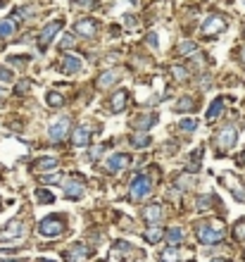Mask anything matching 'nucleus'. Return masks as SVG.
<instances>
[{"label": "nucleus", "instance_id": "17", "mask_svg": "<svg viewBox=\"0 0 245 262\" xmlns=\"http://www.w3.org/2000/svg\"><path fill=\"white\" fill-rule=\"evenodd\" d=\"M155 122H157V114H152V112H150V114H140L134 124H136V131H148Z\"/></svg>", "mask_w": 245, "mask_h": 262}, {"label": "nucleus", "instance_id": "5", "mask_svg": "<svg viewBox=\"0 0 245 262\" xmlns=\"http://www.w3.org/2000/svg\"><path fill=\"white\" fill-rule=\"evenodd\" d=\"M236 138H238V129H236L233 124H226L217 134V146L221 148V150H229V148H233Z\"/></svg>", "mask_w": 245, "mask_h": 262}, {"label": "nucleus", "instance_id": "4", "mask_svg": "<svg viewBox=\"0 0 245 262\" xmlns=\"http://www.w3.org/2000/svg\"><path fill=\"white\" fill-rule=\"evenodd\" d=\"M27 236V226L22 220H12L5 229H0V241H19Z\"/></svg>", "mask_w": 245, "mask_h": 262}, {"label": "nucleus", "instance_id": "2", "mask_svg": "<svg viewBox=\"0 0 245 262\" xmlns=\"http://www.w3.org/2000/svg\"><path fill=\"white\" fill-rule=\"evenodd\" d=\"M62 231H65V222H62V217L50 215V217H43V220L38 222V234L41 236L53 238V236H60Z\"/></svg>", "mask_w": 245, "mask_h": 262}, {"label": "nucleus", "instance_id": "29", "mask_svg": "<svg viewBox=\"0 0 245 262\" xmlns=\"http://www.w3.org/2000/svg\"><path fill=\"white\" fill-rule=\"evenodd\" d=\"M233 236H236L238 241H245V220H241L233 226Z\"/></svg>", "mask_w": 245, "mask_h": 262}, {"label": "nucleus", "instance_id": "19", "mask_svg": "<svg viewBox=\"0 0 245 262\" xmlns=\"http://www.w3.org/2000/svg\"><path fill=\"white\" fill-rule=\"evenodd\" d=\"M181 241H183V231H181L178 226H172V229L167 231V243H169L172 248H178Z\"/></svg>", "mask_w": 245, "mask_h": 262}, {"label": "nucleus", "instance_id": "36", "mask_svg": "<svg viewBox=\"0 0 245 262\" xmlns=\"http://www.w3.org/2000/svg\"><path fill=\"white\" fill-rule=\"evenodd\" d=\"M172 72H174V76H176L178 81H186V69L183 67H174Z\"/></svg>", "mask_w": 245, "mask_h": 262}, {"label": "nucleus", "instance_id": "24", "mask_svg": "<svg viewBox=\"0 0 245 262\" xmlns=\"http://www.w3.org/2000/svg\"><path fill=\"white\" fill-rule=\"evenodd\" d=\"M195 108V103H193L191 98H181L176 103V112H191Z\"/></svg>", "mask_w": 245, "mask_h": 262}, {"label": "nucleus", "instance_id": "6", "mask_svg": "<svg viewBox=\"0 0 245 262\" xmlns=\"http://www.w3.org/2000/svg\"><path fill=\"white\" fill-rule=\"evenodd\" d=\"M60 29H62V22H57V19H55V22H48V24L43 27L41 36H38V45H41L43 50L50 45V41L57 36V31H60Z\"/></svg>", "mask_w": 245, "mask_h": 262}, {"label": "nucleus", "instance_id": "9", "mask_svg": "<svg viewBox=\"0 0 245 262\" xmlns=\"http://www.w3.org/2000/svg\"><path fill=\"white\" fill-rule=\"evenodd\" d=\"M98 22L96 19H81V22H76V27H74V31L76 34H81V36H86V38H93L98 34Z\"/></svg>", "mask_w": 245, "mask_h": 262}, {"label": "nucleus", "instance_id": "8", "mask_svg": "<svg viewBox=\"0 0 245 262\" xmlns=\"http://www.w3.org/2000/svg\"><path fill=\"white\" fill-rule=\"evenodd\" d=\"M131 165V155H126V152H114L112 157L107 160V172H112V174H117V172H122V169H126V167Z\"/></svg>", "mask_w": 245, "mask_h": 262}, {"label": "nucleus", "instance_id": "34", "mask_svg": "<svg viewBox=\"0 0 245 262\" xmlns=\"http://www.w3.org/2000/svg\"><path fill=\"white\" fill-rule=\"evenodd\" d=\"M14 79V74L10 72V69H5V67H0V83H10Z\"/></svg>", "mask_w": 245, "mask_h": 262}, {"label": "nucleus", "instance_id": "11", "mask_svg": "<svg viewBox=\"0 0 245 262\" xmlns=\"http://www.w3.org/2000/svg\"><path fill=\"white\" fill-rule=\"evenodd\" d=\"M65 258H67V262H83L88 258V248H86L83 243H74V246L65 253Z\"/></svg>", "mask_w": 245, "mask_h": 262}, {"label": "nucleus", "instance_id": "20", "mask_svg": "<svg viewBox=\"0 0 245 262\" xmlns=\"http://www.w3.org/2000/svg\"><path fill=\"white\" fill-rule=\"evenodd\" d=\"M117 79H119V72H117V69H109V72H105V74H100L98 86H100V88H107V86H112Z\"/></svg>", "mask_w": 245, "mask_h": 262}, {"label": "nucleus", "instance_id": "23", "mask_svg": "<svg viewBox=\"0 0 245 262\" xmlns=\"http://www.w3.org/2000/svg\"><path fill=\"white\" fill-rule=\"evenodd\" d=\"M12 34H14L12 19H0V38H10Z\"/></svg>", "mask_w": 245, "mask_h": 262}, {"label": "nucleus", "instance_id": "31", "mask_svg": "<svg viewBox=\"0 0 245 262\" xmlns=\"http://www.w3.org/2000/svg\"><path fill=\"white\" fill-rule=\"evenodd\" d=\"M36 198H38V203H53V200H55L53 193H50V191H43V188L36 191Z\"/></svg>", "mask_w": 245, "mask_h": 262}, {"label": "nucleus", "instance_id": "39", "mask_svg": "<svg viewBox=\"0 0 245 262\" xmlns=\"http://www.w3.org/2000/svg\"><path fill=\"white\" fill-rule=\"evenodd\" d=\"M174 258H176V253H174V248H172V250H167V253H162V260H167V262H169V260H174Z\"/></svg>", "mask_w": 245, "mask_h": 262}, {"label": "nucleus", "instance_id": "28", "mask_svg": "<svg viewBox=\"0 0 245 262\" xmlns=\"http://www.w3.org/2000/svg\"><path fill=\"white\" fill-rule=\"evenodd\" d=\"M148 143H150L148 134H136V136H134V146H136V148H145Z\"/></svg>", "mask_w": 245, "mask_h": 262}, {"label": "nucleus", "instance_id": "46", "mask_svg": "<svg viewBox=\"0 0 245 262\" xmlns=\"http://www.w3.org/2000/svg\"><path fill=\"white\" fill-rule=\"evenodd\" d=\"M38 262H55V260H38Z\"/></svg>", "mask_w": 245, "mask_h": 262}, {"label": "nucleus", "instance_id": "14", "mask_svg": "<svg viewBox=\"0 0 245 262\" xmlns=\"http://www.w3.org/2000/svg\"><path fill=\"white\" fill-rule=\"evenodd\" d=\"M62 69L67 72V74H76V72H81L83 69V62L79 60V57H74V55H62Z\"/></svg>", "mask_w": 245, "mask_h": 262}, {"label": "nucleus", "instance_id": "35", "mask_svg": "<svg viewBox=\"0 0 245 262\" xmlns=\"http://www.w3.org/2000/svg\"><path fill=\"white\" fill-rule=\"evenodd\" d=\"M71 45H74V34H67L60 38V48H71Z\"/></svg>", "mask_w": 245, "mask_h": 262}, {"label": "nucleus", "instance_id": "22", "mask_svg": "<svg viewBox=\"0 0 245 262\" xmlns=\"http://www.w3.org/2000/svg\"><path fill=\"white\" fill-rule=\"evenodd\" d=\"M126 91H119V93H114V98H112V112H122L124 108H126Z\"/></svg>", "mask_w": 245, "mask_h": 262}, {"label": "nucleus", "instance_id": "7", "mask_svg": "<svg viewBox=\"0 0 245 262\" xmlns=\"http://www.w3.org/2000/svg\"><path fill=\"white\" fill-rule=\"evenodd\" d=\"M69 134V119L67 117H60V119H55L50 129H48V136L53 138V141H65Z\"/></svg>", "mask_w": 245, "mask_h": 262}, {"label": "nucleus", "instance_id": "10", "mask_svg": "<svg viewBox=\"0 0 245 262\" xmlns=\"http://www.w3.org/2000/svg\"><path fill=\"white\" fill-rule=\"evenodd\" d=\"M224 29H226V22L221 17H210L203 24V34L205 36H214V34H221Z\"/></svg>", "mask_w": 245, "mask_h": 262}, {"label": "nucleus", "instance_id": "16", "mask_svg": "<svg viewBox=\"0 0 245 262\" xmlns=\"http://www.w3.org/2000/svg\"><path fill=\"white\" fill-rule=\"evenodd\" d=\"M224 184L229 186V191H233V195L238 198V200H243V188H241V181L236 179V177H231V174H224Z\"/></svg>", "mask_w": 245, "mask_h": 262}, {"label": "nucleus", "instance_id": "40", "mask_svg": "<svg viewBox=\"0 0 245 262\" xmlns=\"http://www.w3.org/2000/svg\"><path fill=\"white\" fill-rule=\"evenodd\" d=\"M27 88H29V83H27V81H24V83H19V86H17V93H24Z\"/></svg>", "mask_w": 245, "mask_h": 262}, {"label": "nucleus", "instance_id": "32", "mask_svg": "<svg viewBox=\"0 0 245 262\" xmlns=\"http://www.w3.org/2000/svg\"><path fill=\"white\" fill-rule=\"evenodd\" d=\"M214 200H217L214 195H203V198H198V210H207L210 203H214Z\"/></svg>", "mask_w": 245, "mask_h": 262}, {"label": "nucleus", "instance_id": "27", "mask_svg": "<svg viewBox=\"0 0 245 262\" xmlns=\"http://www.w3.org/2000/svg\"><path fill=\"white\" fill-rule=\"evenodd\" d=\"M48 105H53V108H60V105H65V98L60 96V93H48Z\"/></svg>", "mask_w": 245, "mask_h": 262}, {"label": "nucleus", "instance_id": "33", "mask_svg": "<svg viewBox=\"0 0 245 262\" xmlns=\"http://www.w3.org/2000/svg\"><path fill=\"white\" fill-rule=\"evenodd\" d=\"M31 12H34V7H17V10H14L17 19H29V17H31Z\"/></svg>", "mask_w": 245, "mask_h": 262}, {"label": "nucleus", "instance_id": "44", "mask_svg": "<svg viewBox=\"0 0 245 262\" xmlns=\"http://www.w3.org/2000/svg\"><path fill=\"white\" fill-rule=\"evenodd\" d=\"M241 162H243V165H245V152H243V155H241Z\"/></svg>", "mask_w": 245, "mask_h": 262}, {"label": "nucleus", "instance_id": "42", "mask_svg": "<svg viewBox=\"0 0 245 262\" xmlns=\"http://www.w3.org/2000/svg\"><path fill=\"white\" fill-rule=\"evenodd\" d=\"M210 262H229V260H221V258H217V260H210Z\"/></svg>", "mask_w": 245, "mask_h": 262}, {"label": "nucleus", "instance_id": "37", "mask_svg": "<svg viewBox=\"0 0 245 262\" xmlns=\"http://www.w3.org/2000/svg\"><path fill=\"white\" fill-rule=\"evenodd\" d=\"M114 250H117V253H129V243H126V241H117V246H114Z\"/></svg>", "mask_w": 245, "mask_h": 262}, {"label": "nucleus", "instance_id": "15", "mask_svg": "<svg viewBox=\"0 0 245 262\" xmlns=\"http://www.w3.org/2000/svg\"><path fill=\"white\" fill-rule=\"evenodd\" d=\"M65 195L71 198V200H79V198L83 195V184L79 179H69L67 186H65Z\"/></svg>", "mask_w": 245, "mask_h": 262}, {"label": "nucleus", "instance_id": "18", "mask_svg": "<svg viewBox=\"0 0 245 262\" xmlns=\"http://www.w3.org/2000/svg\"><path fill=\"white\" fill-rule=\"evenodd\" d=\"M221 112H224V98H217L212 105H210V110H207V119L210 122H214L221 117Z\"/></svg>", "mask_w": 245, "mask_h": 262}, {"label": "nucleus", "instance_id": "43", "mask_svg": "<svg viewBox=\"0 0 245 262\" xmlns=\"http://www.w3.org/2000/svg\"><path fill=\"white\" fill-rule=\"evenodd\" d=\"M0 262H22V260H0Z\"/></svg>", "mask_w": 245, "mask_h": 262}, {"label": "nucleus", "instance_id": "25", "mask_svg": "<svg viewBox=\"0 0 245 262\" xmlns=\"http://www.w3.org/2000/svg\"><path fill=\"white\" fill-rule=\"evenodd\" d=\"M160 238H162V229H160V226H152L148 234H145V241H148V243H157Z\"/></svg>", "mask_w": 245, "mask_h": 262}, {"label": "nucleus", "instance_id": "45", "mask_svg": "<svg viewBox=\"0 0 245 262\" xmlns=\"http://www.w3.org/2000/svg\"><path fill=\"white\" fill-rule=\"evenodd\" d=\"M241 57H243V62H245V48H243V53H241Z\"/></svg>", "mask_w": 245, "mask_h": 262}, {"label": "nucleus", "instance_id": "38", "mask_svg": "<svg viewBox=\"0 0 245 262\" xmlns=\"http://www.w3.org/2000/svg\"><path fill=\"white\" fill-rule=\"evenodd\" d=\"M76 5L88 10V7H96V0H76Z\"/></svg>", "mask_w": 245, "mask_h": 262}, {"label": "nucleus", "instance_id": "26", "mask_svg": "<svg viewBox=\"0 0 245 262\" xmlns=\"http://www.w3.org/2000/svg\"><path fill=\"white\" fill-rule=\"evenodd\" d=\"M176 50H178V55H191V53H195V50H198V45L188 41V43H181Z\"/></svg>", "mask_w": 245, "mask_h": 262}, {"label": "nucleus", "instance_id": "30", "mask_svg": "<svg viewBox=\"0 0 245 262\" xmlns=\"http://www.w3.org/2000/svg\"><path fill=\"white\" fill-rule=\"evenodd\" d=\"M178 129H183V131H188V134H191V131L198 129V119H183V122L178 124Z\"/></svg>", "mask_w": 245, "mask_h": 262}, {"label": "nucleus", "instance_id": "41", "mask_svg": "<svg viewBox=\"0 0 245 262\" xmlns=\"http://www.w3.org/2000/svg\"><path fill=\"white\" fill-rule=\"evenodd\" d=\"M2 98H5V88H0V100H2Z\"/></svg>", "mask_w": 245, "mask_h": 262}, {"label": "nucleus", "instance_id": "3", "mask_svg": "<svg viewBox=\"0 0 245 262\" xmlns=\"http://www.w3.org/2000/svg\"><path fill=\"white\" fill-rule=\"evenodd\" d=\"M150 191H152V181H150V177L148 174H138L136 179L131 181V191H129V195H131V200H143Z\"/></svg>", "mask_w": 245, "mask_h": 262}, {"label": "nucleus", "instance_id": "21", "mask_svg": "<svg viewBox=\"0 0 245 262\" xmlns=\"http://www.w3.org/2000/svg\"><path fill=\"white\" fill-rule=\"evenodd\" d=\"M34 167L38 169V172H53L55 167H57V157H41V160H36Z\"/></svg>", "mask_w": 245, "mask_h": 262}, {"label": "nucleus", "instance_id": "12", "mask_svg": "<svg viewBox=\"0 0 245 262\" xmlns=\"http://www.w3.org/2000/svg\"><path fill=\"white\" fill-rule=\"evenodd\" d=\"M143 217H145V222H148V224L157 226V222L162 220V205H157V203H150V205H145V210H143Z\"/></svg>", "mask_w": 245, "mask_h": 262}, {"label": "nucleus", "instance_id": "1", "mask_svg": "<svg viewBox=\"0 0 245 262\" xmlns=\"http://www.w3.org/2000/svg\"><path fill=\"white\" fill-rule=\"evenodd\" d=\"M195 234L200 238V243H219L224 238V226L219 222H203L195 229Z\"/></svg>", "mask_w": 245, "mask_h": 262}, {"label": "nucleus", "instance_id": "13", "mask_svg": "<svg viewBox=\"0 0 245 262\" xmlns=\"http://www.w3.org/2000/svg\"><path fill=\"white\" fill-rule=\"evenodd\" d=\"M71 141H74V146H76V148H86V146L91 143V129H86V126H76Z\"/></svg>", "mask_w": 245, "mask_h": 262}]
</instances>
